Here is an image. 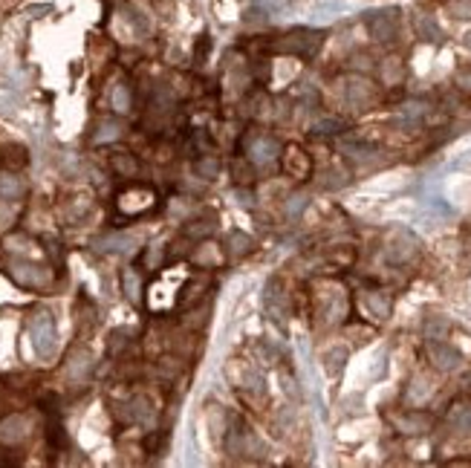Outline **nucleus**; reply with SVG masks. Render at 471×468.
<instances>
[{
  "label": "nucleus",
  "instance_id": "31",
  "mask_svg": "<svg viewBox=\"0 0 471 468\" xmlns=\"http://www.w3.org/2000/svg\"><path fill=\"white\" fill-rule=\"evenodd\" d=\"M110 102H113L116 113H128V110H131V87H128V84H116Z\"/></svg>",
  "mask_w": 471,
  "mask_h": 468
},
{
  "label": "nucleus",
  "instance_id": "4",
  "mask_svg": "<svg viewBox=\"0 0 471 468\" xmlns=\"http://www.w3.org/2000/svg\"><path fill=\"white\" fill-rule=\"evenodd\" d=\"M6 275L15 280L18 287H23V289H44V287L52 284L49 269H44L38 263H29L23 258H9L6 260Z\"/></svg>",
  "mask_w": 471,
  "mask_h": 468
},
{
  "label": "nucleus",
  "instance_id": "9",
  "mask_svg": "<svg viewBox=\"0 0 471 468\" xmlns=\"http://www.w3.org/2000/svg\"><path fill=\"white\" fill-rule=\"evenodd\" d=\"M344 102L353 110H370V104L376 102V90L367 78H350L344 87Z\"/></svg>",
  "mask_w": 471,
  "mask_h": 468
},
{
  "label": "nucleus",
  "instance_id": "24",
  "mask_svg": "<svg viewBox=\"0 0 471 468\" xmlns=\"http://www.w3.org/2000/svg\"><path fill=\"white\" fill-rule=\"evenodd\" d=\"M26 160H29V156H26V148H20V145H9V148L0 150V162H4L9 171H12V168H23Z\"/></svg>",
  "mask_w": 471,
  "mask_h": 468
},
{
  "label": "nucleus",
  "instance_id": "26",
  "mask_svg": "<svg viewBox=\"0 0 471 468\" xmlns=\"http://www.w3.org/2000/svg\"><path fill=\"white\" fill-rule=\"evenodd\" d=\"M121 289H124V295H128L133 304L139 301V295H142V280H139V272L136 269H128L121 275Z\"/></svg>",
  "mask_w": 471,
  "mask_h": 468
},
{
  "label": "nucleus",
  "instance_id": "27",
  "mask_svg": "<svg viewBox=\"0 0 471 468\" xmlns=\"http://www.w3.org/2000/svg\"><path fill=\"white\" fill-rule=\"evenodd\" d=\"M344 361H347V347H333V350L324 356V367H327L330 376H338L341 367H344Z\"/></svg>",
  "mask_w": 471,
  "mask_h": 468
},
{
  "label": "nucleus",
  "instance_id": "2",
  "mask_svg": "<svg viewBox=\"0 0 471 468\" xmlns=\"http://www.w3.org/2000/svg\"><path fill=\"white\" fill-rule=\"evenodd\" d=\"M419 255V240L407 229H393L385 237V260L393 266H405Z\"/></svg>",
  "mask_w": 471,
  "mask_h": 468
},
{
  "label": "nucleus",
  "instance_id": "13",
  "mask_svg": "<svg viewBox=\"0 0 471 468\" xmlns=\"http://www.w3.org/2000/svg\"><path fill=\"white\" fill-rule=\"evenodd\" d=\"M362 306L370 312V316H373L376 321H385V318H390L393 301H390V295L373 289V292H362Z\"/></svg>",
  "mask_w": 471,
  "mask_h": 468
},
{
  "label": "nucleus",
  "instance_id": "22",
  "mask_svg": "<svg viewBox=\"0 0 471 468\" xmlns=\"http://www.w3.org/2000/svg\"><path fill=\"white\" fill-rule=\"evenodd\" d=\"M90 367H93V361H90V353H87V350H76V353L70 356L67 370H70V376H73L76 382H84V379H87Z\"/></svg>",
  "mask_w": 471,
  "mask_h": 468
},
{
  "label": "nucleus",
  "instance_id": "19",
  "mask_svg": "<svg viewBox=\"0 0 471 468\" xmlns=\"http://www.w3.org/2000/svg\"><path fill=\"white\" fill-rule=\"evenodd\" d=\"M448 425L457 433H471V402L454 404V408L448 411Z\"/></svg>",
  "mask_w": 471,
  "mask_h": 468
},
{
  "label": "nucleus",
  "instance_id": "21",
  "mask_svg": "<svg viewBox=\"0 0 471 468\" xmlns=\"http://www.w3.org/2000/svg\"><path fill=\"white\" fill-rule=\"evenodd\" d=\"M428 107L422 102H411V104H402L399 110V124H405V128H419L422 119H425Z\"/></svg>",
  "mask_w": 471,
  "mask_h": 468
},
{
  "label": "nucleus",
  "instance_id": "7",
  "mask_svg": "<svg viewBox=\"0 0 471 468\" xmlns=\"http://www.w3.org/2000/svg\"><path fill=\"white\" fill-rule=\"evenodd\" d=\"M425 353H428V361H431L436 370H443V373H454V370L463 367L460 350H454L451 344H446L443 338H428Z\"/></svg>",
  "mask_w": 471,
  "mask_h": 468
},
{
  "label": "nucleus",
  "instance_id": "15",
  "mask_svg": "<svg viewBox=\"0 0 471 468\" xmlns=\"http://www.w3.org/2000/svg\"><path fill=\"white\" fill-rule=\"evenodd\" d=\"M414 29H417V38H422L428 44H443V29H439V23L431 15H425V12L414 15Z\"/></svg>",
  "mask_w": 471,
  "mask_h": 468
},
{
  "label": "nucleus",
  "instance_id": "35",
  "mask_svg": "<svg viewBox=\"0 0 471 468\" xmlns=\"http://www.w3.org/2000/svg\"><path fill=\"white\" fill-rule=\"evenodd\" d=\"M217 171H220V162H217V160H211V156H205V160H200V162H197V174H200V176H205V179H214V176H217Z\"/></svg>",
  "mask_w": 471,
  "mask_h": 468
},
{
  "label": "nucleus",
  "instance_id": "25",
  "mask_svg": "<svg viewBox=\"0 0 471 468\" xmlns=\"http://www.w3.org/2000/svg\"><path fill=\"white\" fill-rule=\"evenodd\" d=\"M121 136V121H116V119H105V121H99V131H96V139L99 145H105V142H116Z\"/></svg>",
  "mask_w": 471,
  "mask_h": 468
},
{
  "label": "nucleus",
  "instance_id": "34",
  "mask_svg": "<svg viewBox=\"0 0 471 468\" xmlns=\"http://www.w3.org/2000/svg\"><path fill=\"white\" fill-rule=\"evenodd\" d=\"M448 12H451V18H457V20H471V0H451Z\"/></svg>",
  "mask_w": 471,
  "mask_h": 468
},
{
  "label": "nucleus",
  "instance_id": "36",
  "mask_svg": "<svg viewBox=\"0 0 471 468\" xmlns=\"http://www.w3.org/2000/svg\"><path fill=\"white\" fill-rule=\"evenodd\" d=\"M304 208H306V197H304V194H292L290 203H287V214H290V217H298Z\"/></svg>",
  "mask_w": 471,
  "mask_h": 468
},
{
  "label": "nucleus",
  "instance_id": "18",
  "mask_svg": "<svg viewBox=\"0 0 471 468\" xmlns=\"http://www.w3.org/2000/svg\"><path fill=\"white\" fill-rule=\"evenodd\" d=\"M23 194H26V182H23L20 176H15L12 171L0 174V197L9 200V203H15V200H20Z\"/></svg>",
  "mask_w": 471,
  "mask_h": 468
},
{
  "label": "nucleus",
  "instance_id": "14",
  "mask_svg": "<svg viewBox=\"0 0 471 468\" xmlns=\"http://www.w3.org/2000/svg\"><path fill=\"white\" fill-rule=\"evenodd\" d=\"M266 309H269V316L275 321H284V316H287V292H284V287H280V280H272V284L266 287Z\"/></svg>",
  "mask_w": 471,
  "mask_h": 468
},
{
  "label": "nucleus",
  "instance_id": "23",
  "mask_svg": "<svg viewBox=\"0 0 471 468\" xmlns=\"http://www.w3.org/2000/svg\"><path fill=\"white\" fill-rule=\"evenodd\" d=\"M110 168L119 176H136L139 174V162H136V156H131V153H113L110 156Z\"/></svg>",
  "mask_w": 471,
  "mask_h": 468
},
{
  "label": "nucleus",
  "instance_id": "3",
  "mask_svg": "<svg viewBox=\"0 0 471 468\" xmlns=\"http://www.w3.org/2000/svg\"><path fill=\"white\" fill-rule=\"evenodd\" d=\"M29 335H32V347L41 359H52L55 347H58V332H55V321L47 309H38L32 318H29Z\"/></svg>",
  "mask_w": 471,
  "mask_h": 468
},
{
  "label": "nucleus",
  "instance_id": "1",
  "mask_svg": "<svg viewBox=\"0 0 471 468\" xmlns=\"http://www.w3.org/2000/svg\"><path fill=\"white\" fill-rule=\"evenodd\" d=\"M324 44V32L318 29H292L284 38H278L272 44L275 52L280 55H295V58H312Z\"/></svg>",
  "mask_w": 471,
  "mask_h": 468
},
{
  "label": "nucleus",
  "instance_id": "10",
  "mask_svg": "<svg viewBox=\"0 0 471 468\" xmlns=\"http://www.w3.org/2000/svg\"><path fill=\"white\" fill-rule=\"evenodd\" d=\"M29 436V419L23 414H9L0 419V445H18Z\"/></svg>",
  "mask_w": 471,
  "mask_h": 468
},
{
  "label": "nucleus",
  "instance_id": "30",
  "mask_svg": "<svg viewBox=\"0 0 471 468\" xmlns=\"http://www.w3.org/2000/svg\"><path fill=\"white\" fill-rule=\"evenodd\" d=\"M402 76H405L402 61H399V58H385V64H382V78H385V84H399Z\"/></svg>",
  "mask_w": 471,
  "mask_h": 468
},
{
  "label": "nucleus",
  "instance_id": "33",
  "mask_svg": "<svg viewBox=\"0 0 471 468\" xmlns=\"http://www.w3.org/2000/svg\"><path fill=\"white\" fill-rule=\"evenodd\" d=\"M341 128H344V124L338 119H321V121L312 124V133H316V136H327V133H338Z\"/></svg>",
  "mask_w": 471,
  "mask_h": 468
},
{
  "label": "nucleus",
  "instance_id": "8",
  "mask_svg": "<svg viewBox=\"0 0 471 468\" xmlns=\"http://www.w3.org/2000/svg\"><path fill=\"white\" fill-rule=\"evenodd\" d=\"M390 425L399 431V433H407V436H419V433H428L434 419L422 411H402V414H393L390 416Z\"/></svg>",
  "mask_w": 471,
  "mask_h": 468
},
{
  "label": "nucleus",
  "instance_id": "6",
  "mask_svg": "<svg viewBox=\"0 0 471 468\" xmlns=\"http://www.w3.org/2000/svg\"><path fill=\"white\" fill-rule=\"evenodd\" d=\"M246 156H249V162H255V165H269L280 156V145L269 133H252L246 139Z\"/></svg>",
  "mask_w": 471,
  "mask_h": 468
},
{
  "label": "nucleus",
  "instance_id": "39",
  "mask_svg": "<svg viewBox=\"0 0 471 468\" xmlns=\"http://www.w3.org/2000/svg\"><path fill=\"white\" fill-rule=\"evenodd\" d=\"M463 44H465V49H471V32L463 35Z\"/></svg>",
  "mask_w": 471,
  "mask_h": 468
},
{
  "label": "nucleus",
  "instance_id": "16",
  "mask_svg": "<svg viewBox=\"0 0 471 468\" xmlns=\"http://www.w3.org/2000/svg\"><path fill=\"white\" fill-rule=\"evenodd\" d=\"M431 396H434V385H431L428 376H414L411 385H407V390H405L407 404H417V408H419V404H425Z\"/></svg>",
  "mask_w": 471,
  "mask_h": 468
},
{
  "label": "nucleus",
  "instance_id": "37",
  "mask_svg": "<svg viewBox=\"0 0 471 468\" xmlns=\"http://www.w3.org/2000/svg\"><path fill=\"white\" fill-rule=\"evenodd\" d=\"M208 49H211V38H208V35H203V41H197V55H194L200 67L205 64V58H208Z\"/></svg>",
  "mask_w": 471,
  "mask_h": 468
},
{
  "label": "nucleus",
  "instance_id": "17",
  "mask_svg": "<svg viewBox=\"0 0 471 468\" xmlns=\"http://www.w3.org/2000/svg\"><path fill=\"white\" fill-rule=\"evenodd\" d=\"M341 150H344V156H347L350 162H359V165H367V162L376 160V148L367 145V142H356V139H350V142H344V145H341Z\"/></svg>",
  "mask_w": 471,
  "mask_h": 468
},
{
  "label": "nucleus",
  "instance_id": "12",
  "mask_svg": "<svg viewBox=\"0 0 471 468\" xmlns=\"http://www.w3.org/2000/svg\"><path fill=\"white\" fill-rule=\"evenodd\" d=\"M284 171H287L290 176H295V179L309 176V171H312V160H309V153H306V150H301L298 145L287 148V153H284Z\"/></svg>",
  "mask_w": 471,
  "mask_h": 468
},
{
  "label": "nucleus",
  "instance_id": "28",
  "mask_svg": "<svg viewBox=\"0 0 471 468\" xmlns=\"http://www.w3.org/2000/svg\"><path fill=\"white\" fill-rule=\"evenodd\" d=\"M47 440H49V445H52L55 451L67 448V433H64V425L58 422V416L49 419V425H47Z\"/></svg>",
  "mask_w": 471,
  "mask_h": 468
},
{
  "label": "nucleus",
  "instance_id": "32",
  "mask_svg": "<svg viewBox=\"0 0 471 468\" xmlns=\"http://www.w3.org/2000/svg\"><path fill=\"white\" fill-rule=\"evenodd\" d=\"M448 330H451L448 318L434 316V318H428V321H425V338H446V332H448Z\"/></svg>",
  "mask_w": 471,
  "mask_h": 468
},
{
  "label": "nucleus",
  "instance_id": "20",
  "mask_svg": "<svg viewBox=\"0 0 471 468\" xmlns=\"http://www.w3.org/2000/svg\"><path fill=\"white\" fill-rule=\"evenodd\" d=\"M133 243H136V237H131V234H110V237H105L102 240V252H110V255H128V252H133Z\"/></svg>",
  "mask_w": 471,
  "mask_h": 468
},
{
  "label": "nucleus",
  "instance_id": "29",
  "mask_svg": "<svg viewBox=\"0 0 471 468\" xmlns=\"http://www.w3.org/2000/svg\"><path fill=\"white\" fill-rule=\"evenodd\" d=\"M249 248H252V237H246L243 232H232V234H229V248H226V252H229L232 258L246 255Z\"/></svg>",
  "mask_w": 471,
  "mask_h": 468
},
{
  "label": "nucleus",
  "instance_id": "11",
  "mask_svg": "<svg viewBox=\"0 0 471 468\" xmlns=\"http://www.w3.org/2000/svg\"><path fill=\"white\" fill-rule=\"evenodd\" d=\"M347 309H350V304H347V295H344L341 289H330V292L321 298V306H318L324 324L341 321L344 316H347Z\"/></svg>",
  "mask_w": 471,
  "mask_h": 468
},
{
  "label": "nucleus",
  "instance_id": "38",
  "mask_svg": "<svg viewBox=\"0 0 471 468\" xmlns=\"http://www.w3.org/2000/svg\"><path fill=\"white\" fill-rule=\"evenodd\" d=\"M454 81H457V87H460L463 92H471V67H465V70H460Z\"/></svg>",
  "mask_w": 471,
  "mask_h": 468
},
{
  "label": "nucleus",
  "instance_id": "5",
  "mask_svg": "<svg viewBox=\"0 0 471 468\" xmlns=\"http://www.w3.org/2000/svg\"><path fill=\"white\" fill-rule=\"evenodd\" d=\"M364 23H367V32L376 44H390L399 35V9L390 6V9H379V12H367Z\"/></svg>",
  "mask_w": 471,
  "mask_h": 468
}]
</instances>
